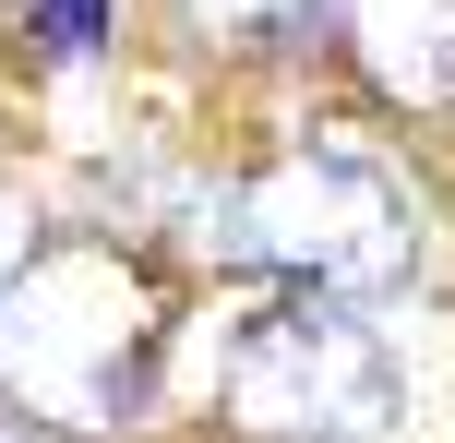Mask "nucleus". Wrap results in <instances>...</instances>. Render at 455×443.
Returning a JSON list of instances; mask_svg holds the SVG:
<instances>
[{"mask_svg": "<svg viewBox=\"0 0 455 443\" xmlns=\"http://www.w3.org/2000/svg\"><path fill=\"white\" fill-rule=\"evenodd\" d=\"M168 300L120 240H36L0 276V407L24 431H120L156 396Z\"/></svg>", "mask_w": 455, "mask_h": 443, "instance_id": "nucleus-1", "label": "nucleus"}, {"mask_svg": "<svg viewBox=\"0 0 455 443\" xmlns=\"http://www.w3.org/2000/svg\"><path fill=\"white\" fill-rule=\"evenodd\" d=\"M419 192L395 180L360 144H299V156L228 180V264H264L288 288H323V300H395L419 276Z\"/></svg>", "mask_w": 455, "mask_h": 443, "instance_id": "nucleus-2", "label": "nucleus"}, {"mask_svg": "<svg viewBox=\"0 0 455 443\" xmlns=\"http://www.w3.org/2000/svg\"><path fill=\"white\" fill-rule=\"evenodd\" d=\"M395 407H408V372H395L384 324L323 288L264 300L216 372V420L240 443H384Z\"/></svg>", "mask_w": 455, "mask_h": 443, "instance_id": "nucleus-3", "label": "nucleus"}, {"mask_svg": "<svg viewBox=\"0 0 455 443\" xmlns=\"http://www.w3.org/2000/svg\"><path fill=\"white\" fill-rule=\"evenodd\" d=\"M323 36H360L384 84L432 96L455 60V0H323Z\"/></svg>", "mask_w": 455, "mask_h": 443, "instance_id": "nucleus-4", "label": "nucleus"}, {"mask_svg": "<svg viewBox=\"0 0 455 443\" xmlns=\"http://www.w3.org/2000/svg\"><path fill=\"white\" fill-rule=\"evenodd\" d=\"M180 24L204 48H312L323 0H180Z\"/></svg>", "mask_w": 455, "mask_h": 443, "instance_id": "nucleus-5", "label": "nucleus"}, {"mask_svg": "<svg viewBox=\"0 0 455 443\" xmlns=\"http://www.w3.org/2000/svg\"><path fill=\"white\" fill-rule=\"evenodd\" d=\"M24 12V36H36V60H60V72H84L96 48H108V24H120V0H12Z\"/></svg>", "mask_w": 455, "mask_h": 443, "instance_id": "nucleus-6", "label": "nucleus"}, {"mask_svg": "<svg viewBox=\"0 0 455 443\" xmlns=\"http://www.w3.org/2000/svg\"><path fill=\"white\" fill-rule=\"evenodd\" d=\"M24 252H36V204H24V192H0V276H12Z\"/></svg>", "mask_w": 455, "mask_h": 443, "instance_id": "nucleus-7", "label": "nucleus"}, {"mask_svg": "<svg viewBox=\"0 0 455 443\" xmlns=\"http://www.w3.org/2000/svg\"><path fill=\"white\" fill-rule=\"evenodd\" d=\"M0 443H36V431H24V420H0Z\"/></svg>", "mask_w": 455, "mask_h": 443, "instance_id": "nucleus-8", "label": "nucleus"}]
</instances>
